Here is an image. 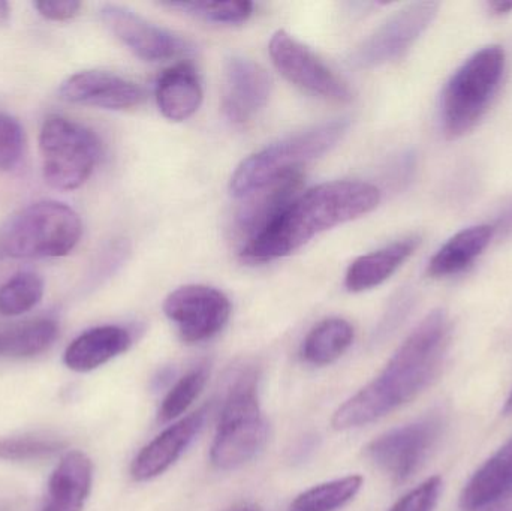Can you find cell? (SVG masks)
Masks as SVG:
<instances>
[{
	"instance_id": "obj_24",
	"label": "cell",
	"mask_w": 512,
	"mask_h": 511,
	"mask_svg": "<svg viewBox=\"0 0 512 511\" xmlns=\"http://www.w3.org/2000/svg\"><path fill=\"white\" fill-rule=\"evenodd\" d=\"M59 335L56 321L41 318L0 329V357L26 359L47 351Z\"/></svg>"
},
{
	"instance_id": "obj_36",
	"label": "cell",
	"mask_w": 512,
	"mask_h": 511,
	"mask_svg": "<svg viewBox=\"0 0 512 511\" xmlns=\"http://www.w3.org/2000/svg\"><path fill=\"white\" fill-rule=\"evenodd\" d=\"M9 17H11V8H9V3L0 0V26L8 23Z\"/></svg>"
},
{
	"instance_id": "obj_30",
	"label": "cell",
	"mask_w": 512,
	"mask_h": 511,
	"mask_svg": "<svg viewBox=\"0 0 512 511\" xmlns=\"http://www.w3.org/2000/svg\"><path fill=\"white\" fill-rule=\"evenodd\" d=\"M24 152V131L20 122L0 113V171L14 170Z\"/></svg>"
},
{
	"instance_id": "obj_25",
	"label": "cell",
	"mask_w": 512,
	"mask_h": 511,
	"mask_svg": "<svg viewBox=\"0 0 512 511\" xmlns=\"http://www.w3.org/2000/svg\"><path fill=\"white\" fill-rule=\"evenodd\" d=\"M363 477L346 476L313 486L298 495L288 511H336L351 503L363 488Z\"/></svg>"
},
{
	"instance_id": "obj_12",
	"label": "cell",
	"mask_w": 512,
	"mask_h": 511,
	"mask_svg": "<svg viewBox=\"0 0 512 511\" xmlns=\"http://www.w3.org/2000/svg\"><path fill=\"white\" fill-rule=\"evenodd\" d=\"M101 18L123 45L146 62H161L194 53L195 47L188 39L150 23L125 6L107 3L101 8Z\"/></svg>"
},
{
	"instance_id": "obj_5",
	"label": "cell",
	"mask_w": 512,
	"mask_h": 511,
	"mask_svg": "<svg viewBox=\"0 0 512 511\" xmlns=\"http://www.w3.org/2000/svg\"><path fill=\"white\" fill-rule=\"evenodd\" d=\"M349 119H336L304 129L254 153L231 177V194L246 197L271 180L330 152L348 132Z\"/></svg>"
},
{
	"instance_id": "obj_6",
	"label": "cell",
	"mask_w": 512,
	"mask_h": 511,
	"mask_svg": "<svg viewBox=\"0 0 512 511\" xmlns=\"http://www.w3.org/2000/svg\"><path fill=\"white\" fill-rule=\"evenodd\" d=\"M505 71V51L489 45L472 54L448 81L442 95V123L448 138L468 134L483 119Z\"/></svg>"
},
{
	"instance_id": "obj_14",
	"label": "cell",
	"mask_w": 512,
	"mask_h": 511,
	"mask_svg": "<svg viewBox=\"0 0 512 511\" xmlns=\"http://www.w3.org/2000/svg\"><path fill=\"white\" fill-rule=\"evenodd\" d=\"M271 93L268 72L254 60L231 57L225 65L221 107L230 122L246 123L267 105Z\"/></svg>"
},
{
	"instance_id": "obj_15",
	"label": "cell",
	"mask_w": 512,
	"mask_h": 511,
	"mask_svg": "<svg viewBox=\"0 0 512 511\" xmlns=\"http://www.w3.org/2000/svg\"><path fill=\"white\" fill-rule=\"evenodd\" d=\"M59 96L69 104L105 110H128L140 105L146 98V93L138 84L120 75L90 69L66 78L60 84Z\"/></svg>"
},
{
	"instance_id": "obj_16",
	"label": "cell",
	"mask_w": 512,
	"mask_h": 511,
	"mask_svg": "<svg viewBox=\"0 0 512 511\" xmlns=\"http://www.w3.org/2000/svg\"><path fill=\"white\" fill-rule=\"evenodd\" d=\"M207 416L209 407H201L165 429L155 440L143 447L131 465V476L134 480L147 482L170 470L203 431Z\"/></svg>"
},
{
	"instance_id": "obj_21",
	"label": "cell",
	"mask_w": 512,
	"mask_h": 511,
	"mask_svg": "<svg viewBox=\"0 0 512 511\" xmlns=\"http://www.w3.org/2000/svg\"><path fill=\"white\" fill-rule=\"evenodd\" d=\"M420 245V237L412 236L391 243L372 254L357 258L345 276V287L351 293L372 290L384 284L400 266L414 254Z\"/></svg>"
},
{
	"instance_id": "obj_31",
	"label": "cell",
	"mask_w": 512,
	"mask_h": 511,
	"mask_svg": "<svg viewBox=\"0 0 512 511\" xmlns=\"http://www.w3.org/2000/svg\"><path fill=\"white\" fill-rule=\"evenodd\" d=\"M442 491L441 477H430L400 498L390 511H433Z\"/></svg>"
},
{
	"instance_id": "obj_18",
	"label": "cell",
	"mask_w": 512,
	"mask_h": 511,
	"mask_svg": "<svg viewBox=\"0 0 512 511\" xmlns=\"http://www.w3.org/2000/svg\"><path fill=\"white\" fill-rule=\"evenodd\" d=\"M93 465L83 452H68L48 485V503L42 511H83L92 491Z\"/></svg>"
},
{
	"instance_id": "obj_26",
	"label": "cell",
	"mask_w": 512,
	"mask_h": 511,
	"mask_svg": "<svg viewBox=\"0 0 512 511\" xmlns=\"http://www.w3.org/2000/svg\"><path fill=\"white\" fill-rule=\"evenodd\" d=\"M44 296V281L33 272H20L0 287V315L18 317L32 311Z\"/></svg>"
},
{
	"instance_id": "obj_22",
	"label": "cell",
	"mask_w": 512,
	"mask_h": 511,
	"mask_svg": "<svg viewBox=\"0 0 512 511\" xmlns=\"http://www.w3.org/2000/svg\"><path fill=\"white\" fill-rule=\"evenodd\" d=\"M495 234V227L489 224L459 231L433 255L427 273L432 278H448L465 272L486 251Z\"/></svg>"
},
{
	"instance_id": "obj_34",
	"label": "cell",
	"mask_w": 512,
	"mask_h": 511,
	"mask_svg": "<svg viewBox=\"0 0 512 511\" xmlns=\"http://www.w3.org/2000/svg\"><path fill=\"white\" fill-rule=\"evenodd\" d=\"M493 227H495L496 233H498V231L512 233V207L504 213V216L499 219L498 224L493 225Z\"/></svg>"
},
{
	"instance_id": "obj_29",
	"label": "cell",
	"mask_w": 512,
	"mask_h": 511,
	"mask_svg": "<svg viewBox=\"0 0 512 511\" xmlns=\"http://www.w3.org/2000/svg\"><path fill=\"white\" fill-rule=\"evenodd\" d=\"M63 449H65V443L53 438H5L0 440V461H38V459L50 458Z\"/></svg>"
},
{
	"instance_id": "obj_8",
	"label": "cell",
	"mask_w": 512,
	"mask_h": 511,
	"mask_svg": "<svg viewBox=\"0 0 512 511\" xmlns=\"http://www.w3.org/2000/svg\"><path fill=\"white\" fill-rule=\"evenodd\" d=\"M441 413L385 432L366 447V456L394 483H405L423 467L444 434Z\"/></svg>"
},
{
	"instance_id": "obj_27",
	"label": "cell",
	"mask_w": 512,
	"mask_h": 511,
	"mask_svg": "<svg viewBox=\"0 0 512 511\" xmlns=\"http://www.w3.org/2000/svg\"><path fill=\"white\" fill-rule=\"evenodd\" d=\"M171 9H179L183 14L201 18L218 24H239L248 20L254 12V3L246 0L230 2H168L162 3Z\"/></svg>"
},
{
	"instance_id": "obj_11",
	"label": "cell",
	"mask_w": 512,
	"mask_h": 511,
	"mask_svg": "<svg viewBox=\"0 0 512 511\" xmlns=\"http://www.w3.org/2000/svg\"><path fill=\"white\" fill-rule=\"evenodd\" d=\"M164 312L188 344L209 341L224 330L231 317L230 299L207 285H185L165 299Z\"/></svg>"
},
{
	"instance_id": "obj_9",
	"label": "cell",
	"mask_w": 512,
	"mask_h": 511,
	"mask_svg": "<svg viewBox=\"0 0 512 511\" xmlns=\"http://www.w3.org/2000/svg\"><path fill=\"white\" fill-rule=\"evenodd\" d=\"M438 11L439 3L436 2H414L403 6L361 42L352 53V65L372 69L400 59L429 29Z\"/></svg>"
},
{
	"instance_id": "obj_37",
	"label": "cell",
	"mask_w": 512,
	"mask_h": 511,
	"mask_svg": "<svg viewBox=\"0 0 512 511\" xmlns=\"http://www.w3.org/2000/svg\"><path fill=\"white\" fill-rule=\"evenodd\" d=\"M228 511H259V510L256 509V507H254V506H248V504H242V506L233 507V509L228 510Z\"/></svg>"
},
{
	"instance_id": "obj_32",
	"label": "cell",
	"mask_w": 512,
	"mask_h": 511,
	"mask_svg": "<svg viewBox=\"0 0 512 511\" xmlns=\"http://www.w3.org/2000/svg\"><path fill=\"white\" fill-rule=\"evenodd\" d=\"M36 11L51 21H66L77 17L80 14L81 3L75 0H41V2L33 3Z\"/></svg>"
},
{
	"instance_id": "obj_4",
	"label": "cell",
	"mask_w": 512,
	"mask_h": 511,
	"mask_svg": "<svg viewBox=\"0 0 512 511\" xmlns=\"http://www.w3.org/2000/svg\"><path fill=\"white\" fill-rule=\"evenodd\" d=\"M267 437V420L259 405L256 375L252 371L242 372L231 384L222 404L210 461L218 470H237L264 449Z\"/></svg>"
},
{
	"instance_id": "obj_13",
	"label": "cell",
	"mask_w": 512,
	"mask_h": 511,
	"mask_svg": "<svg viewBox=\"0 0 512 511\" xmlns=\"http://www.w3.org/2000/svg\"><path fill=\"white\" fill-rule=\"evenodd\" d=\"M303 179L301 170L288 171L243 197L245 201L234 221L236 236L245 243L243 248L258 239L291 206L301 194Z\"/></svg>"
},
{
	"instance_id": "obj_35",
	"label": "cell",
	"mask_w": 512,
	"mask_h": 511,
	"mask_svg": "<svg viewBox=\"0 0 512 511\" xmlns=\"http://www.w3.org/2000/svg\"><path fill=\"white\" fill-rule=\"evenodd\" d=\"M486 511H512V492L508 497L502 498L501 501L493 504Z\"/></svg>"
},
{
	"instance_id": "obj_23",
	"label": "cell",
	"mask_w": 512,
	"mask_h": 511,
	"mask_svg": "<svg viewBox=\"0 0 512 511\" xmlns=\"http://www.w3.org/2000/svg\"><path fill=\"white\" fill-rule=\"evenodd\" d=\"M354 342V327L343 318H328L316 324L301 345V359L312 366H327L339 360Z\"/></svg>"
},
{
	"instance_id": "obj_1",
	"label": "cell",
	"mask_w": 512,
	"mask_h": 511,
	"mask_svg": "<svg viewBox=\"0 0 512 511\" xmlns=\"http://www.w3.org/2000/svg\"><path fill=\"white\" fill-rule=\"evenodd\" d=\"M451 339L442 309L430 312L397 348L381 374L340 405L331 419L336 431L370 425L417 399L441 374Z\"/></svg>"
},
{
	"instance_id": "obj_7",
	"label": "cell",
	"mask_w": 512,
	"mask_h": 511,
	"mask_svg": "<svg viewBox=\"0 0 512 511\" xmlns=\"http://www.w3.org/2000/svg\"><path fill=\"white\" fill-rule=\"evenodd\" d=\"M39 150L45 182L51 188L72 191L92 176L101 156V141L87 126L51 114L42 123Z\"/></svg>"
},
{
	"instance_id": "obj_19",
	"label": "cell",
	"mask_w": 512,
	"mask_h": 511,
	"mask_svg": "<svg viewBox=\"0 0 512 511\" xmlns=\"http://www.w3.org/2000/svg\"><path fill=\"white\" fill-rule=\"evenodd\" d=\"M512 492V440L471 477L460 495L463 511L489 509Z\"/></svg>"
},
{
	"instance_id": "obj_3",
	"label": "cell",
	"mask_w": 512,
	"mask_h": 511,
	"mask_svg": "<svg viewBox=\"0 0 512 511\" xmlns=\"http://www.w3.org/2000/svg\"><path fill=\"white\" fill-rule=\"evenodd\" d=\"M83 233L80 216L59 201H38L15 213L0 228V260L65 257Z\"/></svg>"
},
{
	"instance_id": "obj_20",
	"label": "cell",
	"mask_w": 512,
	"mask_h": 511,
	"mask_svg": "<svg viewBox=\"0 0 512 511\" xmlns=\"http://www.w3.org/2000/svg\"><path fill=\"white\" fill-rule=\"evenodd\" d=\"M159 111L173 122H183L197 113L203 102V87L197 69L189 62L171 66L156 86Z\"/></svg>"
},
{
	"instance_id": "obj_17",
	"label": "cell",
	"mask_w": 512,
	"mask_h": 511,
	"mask_svg": "<svg viewBox=\"0 0 512 511\" xmlns=\"http://www.w3.org/2000/svg\"><path fill=\"white\" fill-rule=\"evenodd\" d=\"M132 335L120 326H101L87 330L66 348L63 362L74 372H90L131 348Z\"/></svg>"
},
{
	"instance_id": "obj_33",
	"label": "cell",
	"mask_w": 512,
	"mask_h": 511,
	"mask_svg": "<svg viewBox=\"0 0 512 511\" xmlns=\"http://www.w3.org/2000/svg\"><path fill=\"white\" fill-rule=\"evenodd\" d=\"M489 9L492 11V14L502 17V15L511 14L512 2H501V0H498V2H490Z\"/></svg>"
},
{
	"instance_id": "obj_10",
	"label": "cell",
	"mask_w": 512,
	"mask_h": 511,
	"mask_svg": "<svg viewBox=\"0 0 512 511\" xmlns=\"http://www.w3.org/2000/svg\"><path fill=\"white\" fill-rule=\"evenodd\" d=\"M268 50L277 71L289 83L328 101L349 102L354 98L346 81L285 30L274 33Z\"/></svg>"
},
{
	"instance_id": "obj_28",
	"label": "cell",
	"mask_w": 512,
	"mask_h": 511,
	"mask_svg": "<svg viewBox=\"0 0 512 511\" xmlns=\"http://www.w3.org/2000/svg\"><path fill=\"white\" fill-rule=\"evenodd\" d=\"M207 378H209V374H207L206 368L194 369V371L188 372L185 377L180 378L174 384L173 389L167 393L161 407H159V422L168 423L185 414L189 407L194 404L195 399L203 392Z\"/></svg>"
},
{
	"instance_id": "obj_38",
	"label": "cell",
	"mask_w": 512,
	"mask_h": 511,
	"mask_svg": "<svg viewBox=\"0 0 512 511\" xmlns=\"http://www.w3.org/2000/svg\"><path fill=\"white\" fill-rule=\"evenodd\" d=\"M504 414L505 416H512V392L510 398H508L507 402H505Z\"/></svg>"
},
{
	"instance_id": "obj_2",
	"label": "cell",
	"mask_w": 512,
	"mask_h": 511,
	"mask_svg": "<svg viewBox=\"0 0 512 511\" xmlns=\"http://www.w3.org/2000/svg\"><path fill=\"white\" fill-rule=\"evenodd\" d=\"M379 203L381 191L372 183H322L301 192L268 230L242 249V257L252 263L286 257L318 234L367 215Z\"/></svg>"
}]
</instances>
